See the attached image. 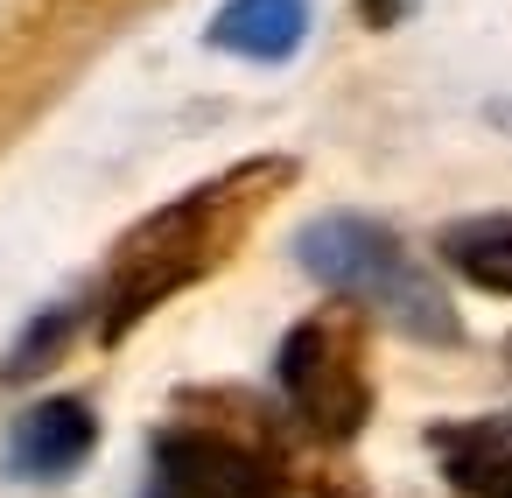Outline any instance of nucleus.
<instances>
[{
	"label": "nucleus",
	"mask_w": 512,
	"mask_h": 498,
	"mask_svg": "<svg viewBox=\"0 0 512 498\" xmlns=\"http://www.w3.org/2000/svg\"><path fill=\"white\" fill-rule=\"evenodd\" d=\"M260 498H365V491L351 477H337L330 463H281V456H267Z\"/></svg>",
	"instance_id": "nucleus-9"
},
{
	"label": "nucleus",
	"mask_w": 512,
	"mask_h": 498,
	"mask_svg": "<svg viewBox=\"0 0 512 498\" xmlns=\"http://www.w3.org/2000/svg\"><path fill=\"white\" fill-rule=\"evenodd\" d=\"M274 379H281V407L295 414V428L323 449H344L365 414H372V386H365V351L337 316H309L281 337L274 351Z\"/></svg>",
	"instance_id": "nucleus-3"
},
{
	"label": "nucleus",
	"mask_w": 512,
	"mask_h": 498,
	"mask_svg": "<svg viewBox=\"0 0 512 498\" xmlns=\"http://www.w3.org/2000/svg\"><path fill=\"white\" fill-rule=\"evenodd\" d=\"M295 260L309 267V281H323L330 295L386 316L400 337L414 344H456V309L442 295V281L421 274V260L379 232L372 218H316L295 239Z\"/></svg>",
	"instance_id": "nucleus-2"
},
{
	"label": "nucleus",
	"mask_w": 512,
	"mask_h": 498,
	"mask_svg": "<svg viewBox=\"0 0 512 498\" xmlns=\"http://www.w3.org/2000/svg\"><path fill=\"white\" fill-rule=\"evenodd\" d=\"M71 323H78V309H57V316H36V323H29V344H22V351H15L8 365H0V379H8V386H22V379H36V372H43V358H50V351H64V330H71Z\"/></svg>",
	"instance_id": "nucleus-10"
},
{
	"label": "nucleus",
	"mask_w": 512,
	"mask_h": 498,
	"mask_svg": "<svg viewBox=\"0 0 512 498\" xmlns=\"http://www.w3.org/2000/svg\"><path fill=\"white\" fill-rule=\"evenodd\" d=\"M309 36V0H225L211 15L204 43L246 64H288Z\"/></svg>",
	"instance_id": "nucleus-6"
},
{
	"label": "nucleus",
	"mask_w": 512,
	"mask_h": 498,
	"mask_svg": "<svg viewBox=\"0 0 512 498\" xmlns=\"http://www.w3.org/2000/svg\"><path fill=\"white\" fill-rule=\"evenodd\" d=\"M442 477L463 498H512V421H449L428 435Z\"/></svg>",
	"instance_id": "nucleus-7"
},
{
	"label": "nucleus",
	"mask_w": 512,
	"mask_h": 498,
	"mask_svg": "<svg viewBox=\"0 0 512 498\" xmlns=\"http://www.w3.org/2000/svg\"><path fill=\"white\" fill-rule=\"evenodd\" d=\"M92 449H99V421H92V407L71 400V393L36 400V407L8 428V470L29 477V484H64V477H78Z\"/></svg>",
	"instance_id": "nucleus-5"
},
{
	"label": "nucleus",
	"mask_w": 512,
	"mask_h": 498,
	"mask_svg": "<svg viewBox=\"0 0 512 498\" xmlns=\"http://www.w3.org/2000/svg\"><path fill=\"white\" fill-rule=\"evenodd\" d=\"M358 8H365V22H372V29H386V22H393V8H400V0H358Z\"/></svg>",
	"instance_id": "nucleus-11"
},
{
	"label": "nucleus",
	"mask_w": 512,
	"mask_h": 498,
	"mask_svg": "<svg viewBox=\"0 0 512 498\" xmlns=\"http://www.w3.org/2000/svg\"><path fill=\"white\" fill-rule=\"evenodd\" d=\"M274 183H288V162H246L239 176H225V183H211V190L183 197L176 211L148 218V225L120 246V260H113L99 337H106V344H120V337H127L155 302H162V295L190 288V281L211 267L218 239L232 232V204H260Z\"/></svg>",
	"instance_id": "nucleus-1"
},
{
	"label": "nucleus",
	"mask_w": 512,
	"mask_h": 498,
	"mask_svg": "<svg viewBox=\"0 0 512 498\" xmlns=\"http://www.w3.org/2000/svg\"><path fill=\"white\" fill-rule=\"evenodd\" d=\"M442 260L484 288V295H512V218H463L442 232Z\"/></svg>",
	"instance_id": "nucleus-8"
},
{
	"label": "nucleus",
	"mask_w": 512,
	"mask_h": 498,
	"mask_svg": "<svg viewBox=\"0 0 512 498\" xmlns=\"http://www.w3.org/2000/svg\"><path fill=\"white\" fill-rule=\"evenodd\" d=\"M267 449H246L225 428H162L148 442L141 498H260Z\"/></svg>",
	"instance_id": "nucleus-4"
}]
</instances>
